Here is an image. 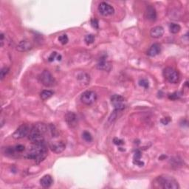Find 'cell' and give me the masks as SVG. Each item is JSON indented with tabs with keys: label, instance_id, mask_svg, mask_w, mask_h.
I'll use <instances>...</instances> for the list:
<instances>
[{
	"label": "cell",
	"instance_id": "cell-29",
	"mask_svg": "<svg viewBox=\"0 0 189 189\" xmlns=\"http://www.w3.org/2000/svg\"><path fill=\"white\" fill-rule=\"evenodd\" d=\"M179 94L178 92H174V93L170 94L169 95V98L171 100H176V99H177V98H179Z\"/></svg>",
	"mask_w": 189,
	"mask_h": 189
},
{
	"label": "cell",
	"instance_id": "cell-21",
	"mask_svg": "<svg viewBox=\"0 0 189 189\" xmlns=\"http://www.w3.org/2000/svg\"><path fill=\"white\" fill-rule=\"evenodd\" d=\"M89 77L90 76H88V75L86 74V73H81V74L78 75V79L81 82L83 81V83L88 84V81H90V78H89Z\"/></svg>",
	"mask_w": 189,
	"mask_h": 189
},
{
	"label": "cell",
	"instance_id": "cell-4",
	"mask_svg": "<svg viewBox=\"0 0 189 189\" xmlns=\"http://www.w3.org/2000/svg\"><path fill=\"white\" fill-rule=\"evenodd\" d=\"M39 78L41 84L44 85L45 86H47V87H52V86H54L56 84V79L51 74L50 72L48 70L43 71L39 75Z\"/></svg>",
	"mask_w": 189,
	"mask_h": 189
},
{
	"label": "cell",
	"instance_id": "cell-9",
	"mask_svg": "<svg viewBox=\"0 0 189 189\" xmlns=\"http://www.w3.org/2000/svg\"><path fill=\"white\" fill-rule=\"evenodd\" d=\"M98 11L103 16H107L114 14L115 9L109 4L103 2H101L99 4V5H98Z\"/></svg>",
	"mask_w": 189,
	"mask_h": 189
},
{
	"label": "cell",
	"instance_id": "cell-12",
	"mask_svg": "<svg viewBox=\"0 0 189 189\" xmlns=\"http://www.w3.org/2000/svg\"><path fill=\"white\" fill-rule=\"evenodd\" d=\"M66 145L63 141H55L52 142L50 144V148L52 152L59 154L61 153L65 149Z\"/></svg>",
	"mask_w": 189,
	"mask_h": 189
},
{
	"label": "cell",
	"instance_id": "cell-13",
	"mask_svg": "<svg viewBox=\"0 0 189 189\" xmlns=\"http://www.w3.org/2000/svg\"><path fill=\"white\" fill-rule=\"evenodd\" d=\"M145 18L149 21H152L154 22L157 19V11L154 7L152 5H149L146 7V10H145Z\"/></svg>",
	"mask_w": 189,
	"mask_h": 189
},
{
	"label": "cell",
	"instance_id": "cell-18",
	"mask_svg": "<svg viewBox=\"0 0 189 189\" xmlns=\"http://www.w3.org/2000/svg\"><path fill=\"white\" fill-rule=\"evenodd\" d=\"M54 92L52 91H51V90H43L42 92L40 93V97L41 99L43 100V101H46V100L49 99V98H50L52 97V95H53Z\"/></svg>",
	"mask_w": 189,
	"mask_h": 189
},
{
	"label": "cell",
	"instance_id": "cell-19",
	"mask_svg": "<svg viewBox=\"0 0 189 189\" xmlns=\"http://www.w3.org/2000/svg\"><path fill=\"white\" fill-rule=\"evenodd\" d=\"M169 30H170V32H171V33L176 34V33H179V31L181 30V27L178 24L171 23V24H170V25H169Z\"/></svg>",
	"mask_w": 189,
	"mask_h": 189
},
{
	"label": "cell",
	"instance_id": "cell-16",
	"mask_svg": "<svg viewBox=\"0 0 189 189\" xmlns=\"http://www.w3.org/2000/svg\"><path fill=\"white\" fill-rule=\"evenodd\" d=\"M97 68L98 69L104 71H110L111 69V64L110 62L106 61L105 59H102L97 64Z\"/></svg>",
	"mask_w": 189,
	"mask_h": 189
},
{
	"label": "cell",
	"instance_id": "cell-11",
	"mask_svg": "<svg viewBox=\"0 0 189 189\" xmlns=\"http://www.w3.org/2000/svg\"><path fill=\"white\" fill-rule=\"evenodd\" d=\"M65 121L70 128H75L78 125L77 115L73 111H69L65 115Z\"/></svg>",
	"mask_w": 189,
	"mask_h": 189
},
{
	"label": "cell",
	"instance_id": "cell-22",
	"mask_svg": "<svg viewBox=\"0 0 189 189\" xmlns=\"http://www.w3.org/2000/svg\"><path fill=\"white\" fill-rule=\"evenodd\" d=\"M9 71H10V69L7 67H4L3 68H2L1 71H0V79H1L2 81L8 74Z\"/></svg>",
	"mask_w": 189,
	"mask_h": 189
},
{
	"label": "cell",
	"instance_id": "cell-25",
	"mask_svg": "<svg viewBox=\"0 0 189 189\" xmlns=\"http://www.w3.org/2000/svg\"><path fill=\"white\" fill-rule=\"evenodd\" d=\"M58 41H59L62 44H66L68 42V41H69V39H68L67 36L66 35V34H63V35L60 36L58 37Z\"/></svg>",
	"mask_w": 189,
	"mask_h": 189
},
{
	"label": "cell",
	"instance_id": "cell-28",
	"mask_svg": "<svg viewBox=\"0 0 189 189\" xmlns=\"http://www.w3.org/2000/svg\"><path fill=\"white\" fill-rule=\"evenodd\" d=\"M91 24L92 26L95 29H98L99 27V24H98V21L96 19H92L91 20Z\"/></svg>",
	"mask_w": 189,
	"mask_h": 189
},
{
	"label": "cell",
	"instance_id": "cell-32",
	"mask_svg": "<svg viewBox=\"0 0 189 189\" xmlns=\"http://www.w3.org/2000/svg\"><path fill=\"white\" fill-rule=\"evenodd\" d=\"M170 121H171V118H169V117H166V118H162L161 120V123L163 125H167L169 123H170Z\"/></svg>",
	"mask_w": 189,
	"mask_h": 189
},
{
	"label": "cell",
	"instance_id": "cell-2",
	"mask_svg": "<svg viewBox=\"0 0 189 189\" xmlns=\"http://www.w3.org/2000/svg\"><path fill=\"white\" fill-rule=\"evenodd\" d=\"M47 125L44 123H37L34 124L31 128V132L28 135V139L32 143H39L44 142V135L47 132Z\"/></svg>",
	"mask_w": 189,
	"mask_h": 189
},
{
	"label": "cell",
	"instance_id": "cell-26",
	"mask_svg": "<svg viewBox=\"0 0 189 189\" xmlns=\"http://www.w3.org/2000/svg\"><path fill=\"white\" fill-rule=\"evenodd\" d=\"M15 149H16L17 154H21V153H22L24 150H25V147L22 145H15Z\"/></svg>",
	"mask_w": 189,
	"mask_h": 189
},
{
	"label": "cell",
	"instance_id": "cell-6",
	"mask_svg": "<svg viewBox=\"0 0 189 189\" xmlns=\"http://www.w3.org/2000/svg\"><path fill=\"white\" fill-rule=\"evenodd\" d=\"M97 94L92 90L85 91L81 95V101L86 105H92L97 101Z\"/></svg>",
	"mask_w": 189,
	"mask_h": 189
},
{
	"label": "cell",
	"instance_id": "cell-31",
	"mask_svg": "<svg viewBox=\"0 0 189 189\" xmlns=\"http://www.w3.org/2000/svg\"><path fill=\"white\" fill-rule=\"evenodd\" d=\"M113 142H114V143L115 145H118L124 144V141H123V140H120L118 138H115L114 140H113Z\"/></svg>",
	"mask_w": 189,
	"mask_h": 189
},
{
	"label": "cell",
	"instance_id": "cell-15",
	"mask_svg": "<svg viewBox=\"0 0 189 189\" xmlns=\"http://www.w3.org/2000/svg\"><path fill=\"white\" fill-rule=\"evenodd\" d=\"M160 52H161V47L158 43H155V44H153L150 47V48L149 49L147 55L151 56V57H154V56H156L158 54H160Z\"/></svg>",
	"mask_w": 189,
	"mask_h": 189
},
{
	"label": "cell",
	"instance_id": "cell-5",
	"mask_svg": "<svg viewBox=\"0 0 189 189\" xmlns=\"http://www.w3.org/2000/svg\"><path fill=\"white\" fill-rule=\"evenodd\" d=\"M163 76L171 84H177L179 81V74L172 67H166L163 69Z\"/></svg>",
	"mask_w": 189,
	"mask_h": 189
},
{
	"label": "cell",
	"instance_id": "cell-7",
	"mask_svg": "<svg viewBox=\"0 0 189 189\" xmlns=\"http://www.w3.org/2000/svg\"><path fill=\"white\" fill-rule=\"evenodd\" d=\"M111 104L114 106L115 109L117 111H123L125 109L126 106L124 104L125 102V98L123 96L119 95V94H114L111 97Z\"/></svg>",
	"mask_w": 189,
	"mask_h": 189
},
{
	"label": "cell",
	"instance_id": "cell-1",
	"mask_svg": "<svg viewBox=\"0 0 189 189\" xmlns=\"http://www.w3.org/2000/svg\"><path fill=\"white\" fill-rule=\"evenodd\" d=\"M47 156V148L44 142L39 143H33L29 152L27 153L26 158L35 160L39 163L44 160Z\"/></svg>",
	"mask_w": 189,
	"mask_h": 189
},
{
	"label": "cell",
	"instance_id": "cell-34",
	"mask_svg": "<svg viewBox=\"0 0 189 189\" xmlns=\"http://www.w3.org/2000/svg\"><path fill=\"white\" fill-rule=\"evenodd\" d=\"M4 39H5V35L4 33H1V46L3 47L4 45Z\"/></svg>",
	"mask_w": 189,
	"mask_h": 189
},
{
	"label": "cell",
	"instance_id": "cell-33",
	"mask_svg": "<svg viewBox=\"0 0 189 189\" xmlns=\"http://www.w3.org/2000/svg\"><path fill=\"white\" fill-rule=\"evenodd\" d=\"M134 163L136 164L137 166H141H141H144V162L141 161L140 160H134Z\"/></svg>",
	"mask_w": 189,
	"mask_h": 189
},
{
	"label": "cell",
	"instance_id": "cell-24",
	"mask_svg": "<svg viewBox=\"0 0 189 189\" xmlns=\"http://www.w3.org/2000/svg\"><path fill=\"white\" fill-rule=\"evenodd\" d=\"M139 85L142 87L145 88V89H148L149 86V81L145 78H142L139 81Z\"/></svg>",
	"mask_w": 189,
	"mask_h": 189
},
{
	"label": "cell",
	"instance_id": "cell-17",
	"mask_svg": "<svg viewBox=\"0 0 189 189\" xmlns=\"http://www.w3.org/2000/svg\"><path fill=\"white\" fill-rule=\"evenodd\" d=\"M52 183H53V180H52V177L48 174L44 175L40 179V184L43 188H49L52 184Z\"/></svg>",
	"mask_w": 189,
	"mask_h": 189
},
{
	"label": "cell",
	"instance_id": "cell-10",
	"mask_svg": "<svg viewBox=\"0 0 189 189\" xmlns=\"http://www.w3.org/2000/svg\"><path fill=\"white\" fill-rule=\"evenodd\" d=\"M33 43L31 42L29 39H24L19 42V44L16 46V50L19 52H27V51L31 50L33 48Z\"/></svg>",
	"mask_w": 189,
	"mask_h": 189
},
{
	"label": "cell",
	"instance_id": "cell-8",
	"mask_svg": "<svg viewBox=\"0 0 189 189\" xmlns=\"http://www.w3.org/2000/svg\"><path fill=\"white\" fill-rule=\"evenodd\" d=\"M31 129V128H30V126L27 124H22L14 132L12 137L16 140L24 138L26 136L29 135Z\"/></svg>",
	"mask_w": 189,
	"mask_h": 189
},
{
	"label": "cell",
	"instance_id": "cell-27",
	"mask_svg": "<svg viewBox=\"0 0 189 189\" xmlns=\"http://www.w3.org/2000/svg\"><path fill=\"white\" fill-rule=\"evenodd\" d=\"M58 53L56 52H52V53H51V55L50 56H49V58H48V61H50V62H52V61H53L55 59H56V58H57V57H58Z\"/></svg>",
	"mask_w": 189,
	"mask_h": 189
},
{
	"label": "cell",
	"instance_id": "cell-3",
	"mask_svg": "<svg viewBox=\"0 0 189 189\" xmlns=\"http://www.w3.org/2000/svg\"><path fill=\"white\" fill-rule=\"evenodd\" d=\"M158 183L162 188L165 189H178L179 188L178 183L172 177L168 175H162L158 177Z\"/></svg>",
	"mask_w": 189,
	"mask_h": 189
},
{
	"label": "cell",
	"instance_id": "cell-23",
	"mask_svg": "<svg viewBox=\"0 0 189 189\" xmlns=\"http://www.w3.org/2000/svg\"><path fill=\"white\" fill-rule=\"evenodd\" d=\"M82 137H83V139H84V141L86 142H91L92 141V137L91 134H90L89 132L85 131L83 132Z\"/></svg>",
	"mask_w": 189,
	"mask_h": 189
},
{
	"label": "cell",
	"instance_id": "cell-30",
	"mask_svg": "<svg viewBox=\"0 0 189 189\" xmlns=\"http://www.w3.org/2000/svg\"><path fill=\"white\" fill-rule=\"evenodd\" d=\"M142 154L140 150H137L135 153V155H134V160H140L141 158Z\"/></svg>",
	"mask_w": 189,
	"mask_h": 189
},
{
	"label": "cell",
	"instance_id": "cell-20",
	"mask_svg": "<svg viewBox=\"0 0 189 189\" xmlns=\"http://www.w3.org/2000/svg\"><path fill=\"white\" fill-rule=\"evenodd\" d=\"M94 39H95V37H94L93 34H88L84 38L85 42H86V44L87 45L92 44L94 41Z\"/></svg>",
	"mask_w": 189,
	"mask_h": 189
},
{
	"label": "cell",
	"instance_id": "cell-14",
	"mask_svg": "<svg viewBox=\"0 0 189 189\" xmlns=\"http://www.w3.org/2000/svg\"><path fill=\"white\" fill-rule=\"evenodd\" d=\"M164 34V29L161 26H156V27L152 28L150 31L151 36L154 39H159L162 37Z\"/></svg>",
	"mask_w": 189,
	"mask_h": 189
}]
</instances>
